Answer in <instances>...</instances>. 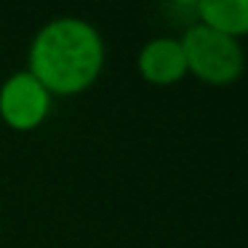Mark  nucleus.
I'll list each match as a JSON object with an SVG mask.
<instances>
[{"instance_id": "2", "label": "nucleus", "mask_w": 248, "mask_h": 248, "mask_svg": "<svg viewBox=\"0 0 248 248\" xmlns=\"http://www.w3.org/2000/svg\"><path fill=\"white\" fill-rule=\"evenodd\" d=\"M187 59V72L208 86H230L243 75V46L237 38L221 35L195 22L179 38Z\"/></svg>"}, {"instance_id": "3", "label": "nucleus", "mask_w": 248, "mask_h": 248, "mask_svg": "<svg viewBox=\"0 0 248 248\" xmlns=\"http://www.w3.org/2000/svg\"><path fill=\"white\" fill-rule=\"evenodd\" d=\"M51 93L32 72L22 70L0 86V118L14 131H35L51 112Z\"/></svg>"}, {"instance_id": "1", "label": "nucleus", "mask_w": 248, "mask_h": 248, "mask_svg": "<svg viewBox=\"0 0 248 248\" xmlns=\"http://www.w3.org/2000/svg\"><path fill=\"white\" fill-rule=\"evenodd\" d=\"M104 70V40L80 16H56L30 43L27 72L51 96H75L96 83Z\"/></svg>"}, {"instance_id": "4", "label": "nucleus", "mask_w": 248, "mask_h": 248, "mask_svg": "<svg viewBox=\"0 0 248 248\" xmlns=\"http://www.w3.org/2000/svg\"><path fill=\"white\" fill-rule=\"evenodd\" d=\"M136 70L152 86H173L187 75V59L179 38H152L136 56Z\"/></svg>"}, {"instance_id": "5", "label": "nucleus", "mask_w": 248, "mask_h": 248, "mask_svg": "<svg viewBox=\"0 0 248 248\" xmlns=\"http://www.w3.org/2000/svg\"><path fill=\"white\" fill-rule=\"evenodd\" d=\"M198 24L237 38L248 32V0H198Z\"/></svg>"}]
</instances>
